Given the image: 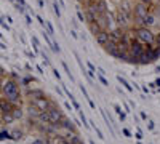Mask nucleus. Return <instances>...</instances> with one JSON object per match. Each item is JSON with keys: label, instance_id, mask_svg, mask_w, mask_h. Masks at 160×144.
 Wrapping results in <instances>:
<instances>
[{"label": "nucleus", "instance_id": "f257e3e1", "mask_svg": "<svg viewBox=\"0 0 160 144\" xmlns=\"http://www.w3.org/2000/svg\"><path fill=\"white\" fill-rule=\"evenodd\" d=\"M96 43L117 61L160 58V0H75Z\"/></svg>", "mask_w": 160, "mask_h": 144}]
</instances>
